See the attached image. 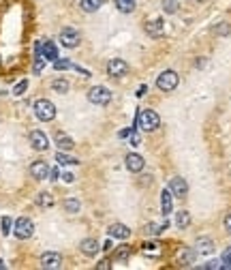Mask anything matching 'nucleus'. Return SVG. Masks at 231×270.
<instances>
[{
	"mask_svg": "<svg viewBox=\"0 0 231 270\" xmlns=\"http://www.w3.org/2000/svg\"><path fill=\"white\" fill-rule=\"evenodd\" d=\"M137 125H139L142 131L152 133L160 127V118L154 110H143V112H139V116H137Z\"/></svg>",
	"mask_w": 231,
	"mask_h": 270,
	"instance_id": "nucleus-1",
	"label": "nucleus"
},
{
	"mask_svg": "<svg viewBox=\"0 0 231 270\" xmlns=\"http://www.w3.org/2000/svg\"><path fill=\"white\" fill-rule=\"evenodd\" d=\"M180 84V75L174 71V69H167V71H163L159 75L157 79V88L160 93H171V90H176Z\"/></svg>",
	"mask_w": 231,
	"mask_h": 270,
	"instance_id": "nucleus-2",
	"label": "nucleus"
},
{
	"mask_svg": "<svg viewBox=\"0 0 231 270\" xmlns=\"http://www.w3.org/2000/svg\"><path fill=\"white\" fill-rule=\"evenodd\" d=\"M35 116L39 118L41 122H52L53 118H56V105H53L50 99L35 101Z\"/></svg>",
	"mask_w": 231,
	"mask_h": 270,
	"instance_id": "nucleus-3",
	"label": "nucleus"
},
{
	"mask_svg": "<svg viewBox=\"0 0 231 270\" xmlns=\"http://www.w3.org/2000/svg\"><path fill=\"white\" fill-rule=\"evenodd\" d=\"M13 234H15V238H19V240H28L30 236L35 234V223H32L28 217H19L13 225Z\"/></svg>",
	"mask_w": 231,
	"mask_h": 270,
	"instance_id": "nucleus-4",
	"label": "nucleus"
},
{
	"mask_svg": "<svg viewBox=\"0 0 231 270\" xmlns=\"http://www.w3.org/2000/svg\"><path fill=\"white\" fill-rule=\"evenodd\" d=\"M88 101L92 105H109V101H111V93H109V88H105V86H94V88H90V93H88Z\"/></svg>",
	"mask_w": 231,
	"mask_h": 270,
	"instance_id": "nucleus-5",
	"label": "nucleus"
},
{
	"mask_svg": "<svg viewBox=\"0 0 231 270\" xmlns=\"http://www.w3.org/2000/svg\"><path fill=\"white\" fill-rule=\"evenodd\" d=\"M79 41H82V35H79V30H75L73 26H64L60 30V43L64 47H77Z\"/></svg>",
	"mask_w": 231,
	"mask_h": 270,
	"instance_id": "nucleus-6",
	"label": "nucleus"
},
{
	"mask_svg": "<svg viewBox=\"0 0 231 270\" xmlns=\"http://www.w3.org/2000/svg\"><path fill=\"white\" fill-rule=\"evenodd\" d=\"M39 264H41V268H45V270H58V268H62V255L56 251H47L41 255Z\"/></svg>",
	"mask_w": 231,
	"mask_h": 270,
	"instance_id": "nucleus-7",
	"label": "nucleus"
},
{
	"mask_svg": "<svg viewBox=\"0 0 231 270\" xmlns=\"http://www.w3.org/2000/svg\"><path fill=\"white\" fill-rule=\"evenodd\" d=\"M128 62L122 60V58H111L109 62H107V73L111 75V77H122V75L128 73Z\"/></svg>",
	"mask_w": 231,
	"mask_h": 270,
	"instance_id": "nucleus-8",
	"label": "nucleus"
},
{
	"mask_svg": "<svg viewBox=\"0 0 231 270\" xmlns=\"http://www.w3.org/2000/svg\"><path fill=\"white\" fill-rule=\"evenodd\" d=\"M28 139H30V146L35 150H39V153H45L47 148H50V139H47V135L43 133V131H30V135H28Z\"/></svg>",
	"mask_w": 231,
	"mask_h": 270,
	"instance_id": "nucleus-9",
	"label": "nucleus"
},
{
	"mask_svg": "<svg viewBox=\"0 0 231 270\" xmlns=\"http://www.w3.org/2000/svg\"><path fill=\"white\" fill-rule=\"evenodd\" d=\"M169 191L174 193L176 197H186V195H189V182H186L182 176L171 178V182H169Z\"/></svg>",
	"mask_w": 231,
	"mask_h": 270,
	"instance_id": "nucleus-10",
	"label": "nucleus"
},
{
	"mask_svg": "<svg viewBox=\"0 0 231 270\" xmlns=\"http://www.w3.org/2000/svg\"><path fill=\"white\" fill-rule=\"evenodd\" d=\"M146 32H148V37H152V39H160V37L165 35V21L160 18L146 21Z\"/></svg>",
	"mask_w": 231,
	"mask_h": 270,
	"instance_id": "nucleus-11",
	"label": "nucleus"
},
{
	"mask_svg": "<svg viewBox=\"0 0 231 270\" xmlns=\"http://www.w3.org/2000/svg\"><path fill=\"white\" fill-rule=\"evenodd\" d=\"M143 165H146V161H143L142 154H137V153H128V154H126V170H128V172L137 174V172L143 170Z\"/></svg>",
	"mask_w": 231,
	"mask_h": 270,
	"instance_id": "nucleus-12",
	"label": "nucleus"
},
{
	"mask_svg": "<svg viewBox=\"0 0 231 270\" xmlns=\"http://www.w3.org/2000/svg\"><path fill=\"white\" fill-rule=\"evenodd\" d=\"M30 176L36 178V180H45V178L50 176V165H47L45 161H35V163L30 165Z\"/></svg>",
	"mask_w": 231,
	"mask_h": 270,
	"instance_id": "nucleus-13",
	"label": "nucleus"
},
{
	"mask_svg": "<svg viewBox=\"0 0 231 270\" xmlns=\"http://www.w3.org/2000/svg\"><path fill=\"white\" fill-rule=\"evenodd\" d=\"M160 210H163V217H169L171 210H174V193L169 189L160 191Z\"/></svg>",
	"mask_w": 231,
	"mask_h": 270,
	"instance_id": "nucleus-14",
	"label": "nucleus"
},
{
	"mask_svg": "<svg viewBox=\"0 0 231 270\" xmlns=\"http://www.w3.org/2000/svg\"><path fill=\"white\" fill-rule=\"evenodd\" d=\"M99 249H101V247H99V242H96L94 238H84L82 242H79V251H82L86 257H94L96 253H99Z\"/></svg>",
	"mask_w": 231,
	"mask_h": 270,
	"instance_id": "nucleus-15",
	"label": "nucleus"
},
{
	"mask_svg": "<svg viewBox=\"0 0 231 270\" xmlns=\"http://www.w3.org/2000/svg\"><path fill=\"white\" fill-rule=\"evenodd\" d=\"M107 234H109V238H120V240H126L128 236H131V230H128L124 223H114L109 230H107Z\"/></svg>",
	"mask_w": 231,
	"mask_h": 270,
	"instance_id": "nucleus-16",
	"label": "nucleus"
},
{
	"mask_svg": "<svg viewBox=\"0 0 231 270\" xmlns=\"http://www.w3.org/2000/svg\"><path fill=\"white\" fill-rule=\"evenodd\" d=\"M212 251H214V240H212V238H206V236L197 238L195 253H199V255H210Z\"/></svg>",
	"mask_w": 231,
	"mask_h": 270,
	"instance_id": "nucleus-17",
	"label": "nucleus"
},
{
	"mask_svg": "<svg viewBox=\"0 0 231 270\" xmlns=\"http://www.w3.org/2000/svg\"><path fill=\"white\" fill-rule=\"evenodd\" d=\"M167 228H169V221H167V217H165L163 223H148L146 228H143V231H146V236H159V234H163Z\"/></svg>",
	"mask_w": 231,
	"mask_h": 270,
	"instance_id": "nucleus-18",
	"label": "nucleus"
},
{
	"mask_svg": "<svg viewBox=\"0 0 231 270\" xmlns=\"http://www.w3.org/2000/svg\"><path fill=\"white\" fill-rule=\"evenodd\" d=\"M41 54H43V58H45V60H58V47L53 45L52 41H43Z\"/></svg>",
	"mask_w": 231,
	"mask_h": 270,
	"instance_id": "nucleus-19",
	"label": "nucleus"
},
{
	"mask_svg": "<svg viewBox=\"0 0 231 270\" xmlns=\"http://www.w3.org/2000/svg\"><path fill=\"white\" fill-rule=\"evenodd\" d=\"M142 253L146 257H159L160 253H163V249H160V242H143Z\"/></svg>",
	"mask_w": 231,
	"mask_h": 270,
	"instance_id": "nucleus-20",
	"label": "nucleus"
},
{
	"mask_svg": "<svg viewBox=\"0 0 231 270\" xmlns=\"http://www.w3.org/2000/svg\"><path fill=\"white\" fill-rule=\"evenodd\" d=\"M53 137H56V146H58L60 150H71L73 146H75V142H73L71 137H69L67 133H60V131H58L56 135H53Z\"/></svg>",
	"mask_w": 231,
	"mask_h": 270,
	"instance_id": "nucleus-21",
	"label": "nucleus"
},
{
	"mask_svg": "<svg viewBox=\"0 0 231 270\" xmlns=\"http://www.w3.org/2000/svg\"><path fill=\"white\" fill-rule=\"evenodd\" d=\"M105 0H82L79 2V7H82L84 13H94V11H99L101 7H103Z\"/></svg>",
	"mask_w": 231,
	"mask_h": 270,
	"instance_id": "nucleus-22",
	"label": "nucleus"
},
{
	"mask_svg": "<svg viewBox=\"0 0 231 270\" xmlns=\"http://www.w3.org/2000/svg\"><path fill=\"white\" fill-rule=\"evenodd\" d=\"M176 225H178V230H186L191 225V212L189 210H180V212H176Z\"/></svg>",
	"mask_w": 231,
	"mask_h": 270,
	"instance_id": "nucleus-23",
	"label": "nucleus"
},
{
	"mask_svg": "<svg viewBox=\"0 0 231 270\" xmlns=\"http://www.w3.org/2000/svg\"><path fill=\"white\" fill-rule=\"evenodd\" d=\"M178 262H180V266H191V264L195 262V251L182 249V251L178 253Z\"/></svg>",
	"mask_w": 231,
	"mask_h": 270,
	"instance_id": "nucleus-24",
	"label": "nucleus"
},
{
	"mask_svg": "<svg viewBox=\"0 0 231 270\" xmlns=\"http://www.w3.org/2000/svg\"><path fill=\"white\" fill-rule=\"evenodd\" d=\"M62 208L67 210L69 214H75V212H79V208H82V204H79V199H75V197H69V199H64V202H62Z\"/></svg>",
	"mask_w": 231,
	"mask_h": 270,
	"instance_id": "nucleus-25",
	"label": "nucleus"
},
{
	"mask_svg": "<svg viewBox=\"0 0 231 270\" xmlns=\"http://www.w3.org/2000/svg\"><path fill=\"white\" fill-rule=\"evenodd\" d=\"M128 255H131V247H120V249L114 253V262L116 264H126Z\"/></svg>",
	"mask_w": 231,
	"mask_h": 270,
	"instance_id": "nucleus-26",
	"label": "nucleus"
},
{
	"mask_svg": "<svg viewBox=\"0 0 231 270\" xmlns=\"http://www.w3.org/2000/svg\"><path fill=\"white\" fill-rule=\"evenodd\" d=\"M36 204H39L41 208H52L53 206V197H52V193H47V191H43L36 195Z\"/></svg>",
	"mask_w": 231,
	"mask_h": 270,
	"instance_id": "nucleus-27",
	"label": "nucleus"
},
{
	"mask_svg": "<svg viewBox=\"0 0 231 270\" xmlns=\"http://www.w3.org/2000/svg\"><path fill=\"white\" fill-rule=\"evenodd\" d=\"M116 7L120 13H133L135 11V0H116Z\"/></svg>",
	"mask_w": 231,
	"mask_h": 270,
	"instance_id": "nucleus-28",
	"label": "nucleus"
},
{
	"mask_svg": "<svg viewBox=\"0 0 231 270\" xmlns=\"http://www.w3.org/2000/svg\"><path fill=\"white\" fill-rule=\"evenodd\" d=\"M52 88L56 90L58 95H67L69 93V82L64 77H58V79H53V82H52Z\"/></svg>",
	"mask_w": 231,
	"mask_h": 270,
	"instance_id": "nucleus-29",
	"label": "nucleus"
},
{
	"mask_svg": "<svg viewBox=\"0 0 231 270\" xmlns=\"http://www.w3.org/2000/svg\"><path fill=\"white\" fill-rule=\"evenodd\" d=\"M56 161H58L60 165H77V163H79V159H75V156L64 154V150H60V153H56Z\"/></svg>",
	"mask_w": 231,
	"mask_h": 270,
	"instance_id": "nucleus-30",
	"label": "nucleus"
},
{
	"mask_svg": "<svg viewBox=\"0 0 231 270\" xmlns=\"http://www.w3.org/2000/svg\"><path fill=\"white\" fill-rule=\"evenodd\" d=\"M180 7V0H163V11L167 15H174Z\"/></svg>",
	"mask_w": 231,
	"mask_h": 270,
	"instance_id": "nucleus-31",
	"label": "nucleus"
},
{
	"mask_svg": "<svg viewBox=\"0 0 231 270\" xmlns=\"http://www.w3.org/2000/svg\"><path fill=\"white\" fill-rule=\"evenodd\" d=\"M43 67H45V58H43L41 54H35V67H32V71H35V73H41Z\"/></svg>",
	"mask_w": 231,
	"mask_h": 270,
	"instance_id": "nucleus-32",
	"label": "nucleus"
},
{
	"mask_svg": "<svg viewBox=\"0 0 231 270\" xmlns=\"http://www.w3.org/2000/svg\"><path fill=\"white\" fill-rule=\"evenodd\" d=\"M26 88H28V79H21L19 84H15V88H13V95L15 96H21L26 93Z\"/></svg>",
	"mask_w": 231,
	"mask_h": 270,
	"instance_id": "nucleus-33",
	"label": "nucleus"
},
{
	"mask_svg": "<svg viewBox=\"0 0 231 270\" xmlns=\"http://www.w3.org/2000/svg\"><path fill=\"white\" fill-rule=\"evenodd\" d=\"M73 67L75 64L69 60H53V69H56V71H64V69H73Z\"/></svg>",
	"mask_w": 231,
	"mask_h": 270,
	"instance_id": "nucleus-34",
	"label": "nucleus"
},
{
	"mask_svg": "<svg viewBox=\"0 0 231 270\" xmlns=\"http://www.w3.org/2000/svg\"><path fill=\"white\" fill-rule=\"evenodd\" d=\"M229 24H225V21H221V24L218 26H214V32H216V35H221V37H227L229 35Z\"/></svg>",
	"mask_w": 231,
	"mask_h": 270,
	"instance_id": "nucleus-35",
	"label": "nucleus"
},
{
	"mask_svg": "<svg viewBox=\"0 0 231 270\" xmlns=\"http://www.w3.org/2000/svg\"><path fill=\"white\" fill-rule=\"evenodd\" d=\"M223 268H231V249H227L223 253Z\"/></svg>",
	"mask_w": 231,
	"mask_h": 270,
	"instance_id": "nucleus-36",
	"label": "nucleus"
},
{
	"mask_svg": "<svg viewBox=\"0 0 231 270\" xmlns=\"http://www.w3.org/2000/svg\"><path fill=\"white\" fill-rule=\"evenodd\" d=\"M2 234H4V236L11 234V219H9V217L2 219Z\"/></svg>",
	"mask_w": 231,
	"mask_h": 270,
	"instance_id": "nucleus-37",
	"label": "nucleus"
},
{
	"mask_svg": "<svg viewBox=\"0 0 231 270\" xmlns=\"http://www.w3.org/2000/svg\"><path fill=\"white\" fill-rule=\"evenodd\" d=\"M203 268L206 270H218V268H223V262H208Z\"/></svg>",
	"mask_w": 231,
	"mask_h": 270,
	"instance_id": "nucleus-38",
	"label": "nucleus"
},
{
	"mask_svg": "<svg viewBox=\"0 0 231 270\" xmlns=\"http://www.w3.org/2000/svg\"><path fill=\"white\" fill-rule=\"evenodd\" d=\"M128 135H131V142H133V146H139V135H137L135 129H131V133H128Z\"/></svg>",
	"mask_w": 231,
	"mask_h": 270,
	"instance_id": "nucleus-39",
	"label": "nucleus"
},
{
	"mask_svg": "<svg viewBox=\"0 0 231 270\" xmlns=\"http://www.w3.org/2000/svg\"><path fill=\"white\" fill-rule=\"evenodd\" d=\"M96 268H99V270H109V268H111V264H109V260H103V262L96 264Z\"/></svg>",
	"mask_w": 231,
	"mask_h": 270,
	"instance_id": "nucleus-40",
	"label": "nucleus"
},
{
	"mask_svg": "<svg viewBox=\"0 0 231 270\" xmlns=\"http://www.w3.org/2000/svg\"><path fill=\"white\" fill-rule=\"evenodd\" d=\"M225 230H227L229 234H231V212L227 214V217H225Z\"/></svg>",
	"mask_w": 231,
	"mask_h": 270,
	"instance_id": "nucleus-41",
	"label": "nucleus"
},
{
	"mask_svg": "<svg viewBox=\"0 0 231 270\" xmlns=\"http://www.w3.org/2000/svg\"><path fill=\"white\" fill-rule=\"evenodd\" d=\"M50 176H52V180H58V176H60V172H58V167H53V170H50Z\"/></svg>",
	"mask_w": 231,
	"mask_h": 270,
	"instance_id": "nucleus-42",
	"label": "nucleus"
},
{
	"mask_svg": "<svg viewBox=\"0 0 231 270\" xmlns=\"http://www.w3.org/2000/svg\"><path fill=\"white\" fill-rule=\"evenodd\" d=\"M62 178H64V182H69V185H71V182H73V180H75V176H73V174H71V172H67V174H64V176H62Z\"/></svg>",
	"mask_w": 231,
	"mask_h": 270,
	"instance_id": "nucleus-43",
	"label": "nucleus"
},
{
	"mask_svg": "<svg viewBox=\"0 0 231 270\" xmlns=\"http://www.w3.org/2000/svg\"><path fill=\"white\" fill-rule=\"evenodd\" d=\"M193 2H206V0H193Z\"/></svg>",
	"mask_w": 231,
	"mask_h": 270,
	"instance_id": "nucleus-44",
	"label": "nucleus"
}]
</instances>
